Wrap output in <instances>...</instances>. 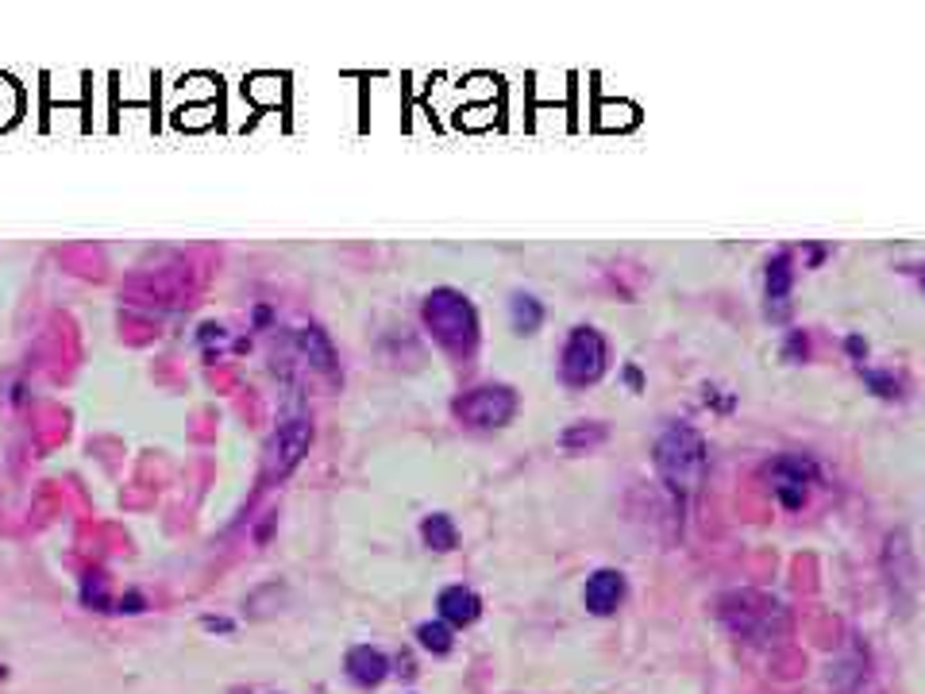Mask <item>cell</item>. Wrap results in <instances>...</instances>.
<instances>
[{"label":"cell","instance_id":"6da1fadb","mask_svg":"<svg viewBox=\"0 0 925 694\" xmlns=\"http://www.w3.org/2000/svg\"><path fill=\"white\" fill-rule=\"evenodd\" d=\"M656 467H660V479L668 482L671 494H694L705 471L702 433L694 425H687V420H671L660 433V440H656Z\"/></svg>","mask_w":925,"mask_h":694},{"label":"cell","instance_id":"7a4b0ae2","mask_svg":"<svg viewBox=\"0 0 925 694\" xmlns=\"http://www.w3.org/2000/svg\"><path fill=\"white\" fill-rule=\"evenodd\" d=\"M425 324L436 337V344L451 355H470L478 344V313L459 290H433L425 301Z\"/></svg>","mask_w":925,"mask_h":694},{"label":"cell","instance_id":"3957f363","mask_svg":"<svg viewBox=\"0 0 925 694\" xmlns=\"http://www.w3.org/2000/svg\"><path fill=\"white\" fill-rule=\"evenodd\" d=\"M560 374L567 386H591V382H598L606 374V340H602L598 329L578 324L571 332L567 344H563Z\"/></svg>","mask_w":925,"mask_h":694},{"label":"cell","instance_id":"277c9868","mask_svg":"<svg viewBox=\"0 0 925 694\" xmlns=\"http://www.w3.org/2000/svg\"><path fill=\"white\" fill-rule=\"evenodd\" d=\"M517 413V389L509 386H475L456 402V417L470 428H501Z\"/></svg>","mask_w":925,"mask_h":694},{"label":"cell","instance_id":"5b68a950","mask_svg":"<svg viewBox=\"0 0 925 694\" xmlns=\"http://www.w3.org/2000/svg\"><path fill=\"white\" fill-rule=\"evenodd\" d=\"M767 482H772L775 498H779L787 510H802L806 505V494H810V482L818 479V463L806 456H775L772 463H767Z\"/></svg>","mask_w":925,"mask_h":694},{"label":"cell","instance_id":"8992f818","mask_svg":"<svg viewBox=\"0 0 925 694\" xmlns=\"http://www.w3.org/2000/svg\"><path fill=\"white\" fill-rule=\"evenodd\" d=\"M309 440H312L309 420H286V425L278 428V436H274V444H270V463H274V471L286 474L289 467H294L297 459L305 456Z\"/></svg>","mask_w":925,"mask_h":694},{"label":"cell","instance_id":"52a82bcc","mask_svg":"<svg viewBox=\"0 0 925 694\" xmlns=\"http://www.w3.org/2000/svg\"><path fill=\"white\" fill-rule=\"evenodd\" d=\"M625 598V575L614 572V567H602L586 579V610L598 613V618H609V613L621 606Z\"/></svg>","mask_w":925,"mask_h":694},{"label":"cell","instance_id":"ba28073f","mask_svg":"<svg viewBox=\"0 0 925 694\" xmlns=\"http://www.w3.org/2000/svg\"><path fill=\"white\" fill-rule=\"evenodd\" d=\"M390 672L386 656H382L379 649H371V644H359V649L348 652V675L355 683H363V687H374V683H382Z\"/></svg>","mask_w":925,"mask_h":694},{"label":"cell","instance_id":"9c48e42d","mask_svg":"<svg viewBox=\"0 0 925 694\" xmlns=\"http://www.w3.org/2000/svg\"><path fill=\"white\" fill-rule=\"evenodd\" d=\"M440 613H444V621H448V626H470V621L482 613V602H478L475 590L448 587L440 595Z\"/></svg>","mask_w":925,"mask_h":694},{"label":"cell","instance_id":"30bf717a","mask_svg":"<svg viewBox=\"0 0 925 694\" xmlns=\"http://www.w3.org/2000/svg\"><path fill=\"white\" fill-rule=\"evenodd\" d=\"M509 317H513V329L521 332V337H532V332L544 324V306H540L532 293H513V298H509Z\"/></svg>","mask_w":925,"mask_h":694},{"label":"cell","instance_id":"8fae6325","mask_svg":"<svg viewBox=\"0 0 925 694\" xmlns=\"http://www.w3.org/2000/svg\"><path fill=\"white\" fill-rule=\"evenodd\" d=\"M421 533H425V544L433 552H456L459 548V528L448 513H433V517H425Z\"/></svg>","mask_w":925,"mask_h":694},{"label":"cell","instance_id":"7c38bea8","mask_svg":"<svg viewBox=\"0 0 925 694\" xmlns=\"http://www.w3.org/2000/svg\"><path fill=\"white\" fill-rule=\"evenodd\" d=\"M609 436L606 425H598V420H578V425L563 428L560 436V448H567L571 456H578V451H591L594 444H602Z\"/></svg>","mask_w":925,"mask_h":694},{"label":"cell","instance_id":"4fadbf2b","mask_svg":"<svg viewBox=\"0 0 925 694\" xmlns=\"http://www.w3.org/2000/svg\"><path fill=\"white\" fill-rule=\"evenodd\" d=\"M790 282H795V267H790V252L772 255V263H767V270H764L767 298H772V301H783V298H787V293H790Z\"/></svg>","mask_w":925,"mask_h":694},{"label":"cell","instance_id":"5bb4252c","mask_svg":"<svg viewBox=\"0 0 925 694\" xmlns=\"http://www.w3.org/2000/svg\"><path fill=\"white\" fill-rule=\"evenodd\" d=\"M637 120H640V108L629 105V100H602L598 105V128L602 131L637 128Z\"/></svg>","mask_w":925,"mask_h":694},{"label":"cell","instance_id":"9a60e30c","mask_svg":"<svg viewBox=\"0 0 925 694\" xmlns=\"http://www.w3.org/2000/svg\"><path fill=\"white\" fill-rule=\"evenodd\" d=\"M247 93H251V100H255V105L274 108V105H281V97H286V77H278V74H258V77H251Z\"/></svg>","mask_w":925,"mask_h":694},{"label":"cell","instance_id":"2e32d148","mask_svg":"<svg viewBox=\"0 0 925 694\" xmlns=\"http://www.w3.org/2000/svg\"><path fill=\"white\" fill-rule=\"evenodd\" d=\"M417 641L425 644L428 652H436V656H444V652H451V644H456V637H451V626H448V621H425V626L417 629Z\"/></svg>","mask_w":925,"mask_h":694},{"label":"cell","instance_id":"e0dca14e","mask_svg":"<svg viewBox=\"0 0 925 694\" xmlns=\"http://www.w3.org/2000/svg\"><path fill=\"white\" fill-rule=\"evenodd\" d=\"M305 351H309V359L320 366V371H332V366H336L332 344H328V337H325L320 329H309V332H305Z\"/></svg>","mask_w":925,"mask_h":694},{"label":"cell","instance_id":"ac0fdd59","mask_svg":"<svg viewBox=\"0 0 925 694\" xmlns=\"http://www.w3.org/2000/svg\"><path fill=\"white\" fill-rule=\"evenodd\" d=\"M15 116H20V89L8 77H0V128H8Z\"/></svg>","mask_w":925,"mask_h":694},{"label":"cell","instance_id":"d6986e66","mask_svg":"<svg viewBox=\"0 0 925 694\" xmlns=\"http://www.w3.org/2000/svg\"><path fill=\"white\" fill-rule=\"evenodd\" d=\"M459 116H462V120H459L462 128H490V124H493V116H498V105H478V108H475V105H467Z\"/></svg>","mask_w":925,"mask_h":694},{"label":"cell","instance_id":"ffe728a7","mask_svg":"<svg viewBox=\"0 0 925 694\" xmlns=\"http://www.w3.org/2000/svg\"><path fill=\"white\" fill-rule=\"evenodd\" d=\"M864 382L875 389V394H883V397H899V394H903L899 378H895V374H887V371H864Z\"/></svg>","mask_w":925,"mask_h":694},{"label":"cell","instance_id":"44dd1931","mask_svg":"<svg viewBox=\"0 0 925 694\" xmlns=\"http://www.w3.org/2000/svg\"><path fill=\"white\" fill-rule=\"evenodd\" d=\"M787 355H795V359H802L806 355V337L802 332H790V348H783Z\"/></svg>","mask_w":925,"mask_h":694},{"label":"cell","instance_id":"7402d4cb","mask_svg":"<svg viewBox=\"0 0 925 694\" xmlns=\"http://www.w3.org/2000/svg\"><path fill=\"white\" fill-rule=\"evenodd\" d=\"M625 382H629V386H637V389L645 386V374H640V366H632V363L625 366Z\"/></svg>","mask_w":925,"mask_h":694},{"label":"cell","instance_id":"603a6c76","mask_svg":"<svg viewBox=\"0 0 925 694\" xmlns=\"http://www.w3.org/2000/svg\"><path fill=\"white\" fill-rule=\"evenodd\" d=\"M849 348H852V355H857V359H864V340H860V337H849Z\"/></svg>","mask_w":925,"mask_h":694},{"label":"cell","instance_id":"cb8c5ba5","mask_svg":"<svg viewBox=\"0 0 925 694\" xmlns=\"http://www.w3.org/2000/svg\"><path fill=\"white\" fill-rule=\"evenodd\" d=\"M922 286H925V270H922Z\"/></svg>","mask_w":925,"mask_h":694}]
</instances>
